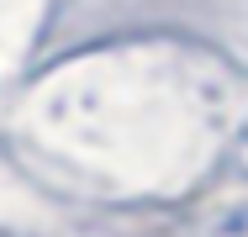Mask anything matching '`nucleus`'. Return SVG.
Listing matches in <instances>:
<instances>
[{"instance_id":"nucleus-1","label":"nucleus","mask_w":248,"mask_h":237,"mask_svg":"<svg viewBox=\"0 0 248 237\" xmlns=\"http://www.w3.org/2000/svg\"><path fill=\"white\" fill-rule=\"evenodd\" d=\"M217 237H248V206H243V211H232V216L217 227Z\"/></svg>"}]
</instances>
